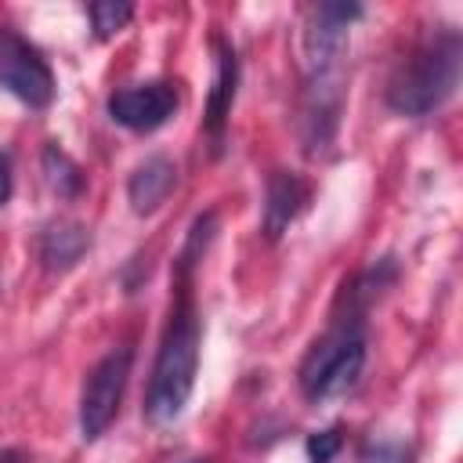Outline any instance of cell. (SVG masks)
I'll return each instance as SVG.
<instances>
[{"instance_id":"11","label":"cell","mask_w":463,"mask_h":463,"mask_svg":"<svg viewBox=\"0 0 463 463\" xmlns=\"http://www.w3.org/2000/svg\"><path fill=\"white\" fill-rule=\"evenodd\" d=\"M87 250H90V232L80 221H51V224H43L40 239H36L40 264L54 275L72 271Z\"/></svg>"},{"instance_id":"20","label":"cell","mask_w":463,"mask_h":463,"mask_svg":"<svg viewBox=\"0 0 463 463\" xmlns=\"http://www.w3.org/2000/svg\"><path fill=\"white\" fill-rule=\"evenodd\" d=\"M181 463H210V459H181Z\"/></svg>"},{"instance_id":"6","label":"cell","mask_w":463,"mask_h":463,"mask_svg":"<svg viewBox=\"0 0 463 463\" xmlns=\"http://www.w3.org/2000/svg\"><path fill=\"white\" fill-rule=\"evenodd\" d=\"M340 112H344V87H340V72H311L304 90H300V116H297V130H300V145L307 156H322L340 127Z\"/></svg>"},{"instance_id":"19","label":"cell","mask_w":463,"mask_h":463,"mask_svg":"<svg viewBox=\"0 0 463 463\" xmlns=\"http://www.w3.org/2000/svg\"><path fill=\"white\" fill-rule=\"evenodd\" d=\"M0 463H22V452L18 449H0Z\"/></svg>"},{"instance_id":"5","label":"cell","mask_w":463,"mask_h":463,"mask_svg":"<svg viewBox=\"0 0 463 463\" xmlns=\"http://www.w3.org/2000/svg\"><path fill=\"white\" fill-rule=\"evenodd\" d=\"M0 87L29 109H47L58 90L43 51L11 25H0Z\"/></svg>"},{"instance_id":"2","label":"cell","mask_w":463,"mask_h":463,"mask_svg":"<svg viewBox=\"0 0 463 463\" xmlns=\"http://www.w3.org/2000/svg\"><path fill=\"white\" fill-rule=\"evenodd\" d=\"M459 65H463V40L452 25H434L394 69L387 80V105L398 116H430L441 109L456 83H459Z\"/></svg>"},{"instance_id":"17","label":"cell","mask_w":463,"mask_h":463,"mask_svg":"<svg viewBox=\"0 0 463 463\" xmlns=\"http://www.w3.org/2000/svg\"><path fill=\"white\" fill-rule=\"evenodd\" d=\"M340 445H344V434L336 430V427H326V430H315V434H307V459L311 463H333L336 459V452H340Z\"/></svg>"},{"instance_id":"10","label":"cell","mask_w":463,"mask_h":463,"mask_svg":"<svg viewBox=\"0 0 463 463\" xmlns=\"http://www.w3.org/2000/svg\"><path fill=\"white\" fill-rule=\"evenodd\" d=\"M311 188L300 174L293 170H275L264 184V210H260V232L275 242L289 232V224L300 217V210L307 206Z\"/></svg>"},{"instance_id":"3","label":"cell","mask_w":463,"mask_h":463,"mask_svg":"<svg viewBox=\"0 0 463 463\" xmlns=\"http://www.w3.org/2000/svg\"><path fill=\"white\" fill-rule=\"evenodd\" d=\"M365 369V318L362 315H336V322L307 347L297 383L307 402H329L347 394Z\"/></svg>"},{"instance_id":"4","label":"cell","mask_w":463,"mask_h":463,"mask_svg":"<svg viewBox=\"0 0 463 463\" xmlns=\"http://www.w3.org/2000/svg\"><path fill=\"white\" fill-rule=\"evenodd\" d=\"M130 362H134L130 347H112L109 354H101L90 365L83 391H80V434H83V441L101 438L109 430V423L116 420L127 380H130Z\"/></svg>"},{"instance_id":"12","label":"cell","mask_w":463,"mask_h":463,"mask_svg":"<svg viewBox=\"0 0 463 463\" xmlns=\"http://www.w3.org/2000/svg\"><path fill=\"white\" fill-rule=\"evenodd\" d=\"M174 181H177V166L166 159V156H148L141 159L134 170H130V181H127V199H130V210L134 213H156L166 195L174 192Z\"/></svg>"},{"instance_id":"16","label":"cell","mask_w":463,"mask_h":463,"mask_svg":"<svg viewBox=\"0 0 463 463\" xmlns=\"http://www.w3.org/2000/svg\"><path fill=\"white\" fill-rule=\"evenodd\" d=\"M358 463H412V445L398 438H376L362 449Z\"/></svg>"},{"instance_id":"15","label":"cell","mask_w":463,"mask_h":463,"mask_svg":"<svg viewBox=\"0 0 463 463\" xmlns=\"http://www.w3.org/2000/svg\"><path fill=\"white\" fill-rule=\"evenodd\" d=\"M213 228H217V217H213V213H199V217L192 221L188 242H184V250H181V257H177V271H181V275H188L192 264L206 253V246H210V239H213Z\"/></svg>"},{"instance_id":"18","label":"cell","mask_w":463,"mask_h":463,"mask_svg":"<svg viewBox=\"0 0 463 463\" xmlns=\"http://www.w3.org/2000/svg\"><path fill=\"white\" fill-rule=\"evenodd\" d=\"M11 192H14V159L7 148H0V206H7Z\"/></svg>"},{"instance_id":"9","label":"cell","mask_w":463,"mask_h":463,"mask_svg":"<svg viewBox=\"0 0 463 463\" xmlns=\"http://www.w3.org/2000/svg\"><path fill=\"white\" fill-rule=\"evenodd\" d=\"M235 90H239V54L228 40L213 36V87H210L206 116H203V127H206L213 148H221V141H224L228 116H232V105H235Z\"/></svg>"},{"instance_id":"14","label":"cell","mask_w":463,"mask_h":463,"mask_svg":"<svg viewBox=\"0 0 463 463\" xmlns=\"http://www.w3.org/2000/svg\"><path fill=\"white\" fill-rule=\"evenodd\" d=\"M87 14H90V25H94V36L109 40L112 33H119L134 18V7L123 4V0H98V4L87 7Z\"/></svg>"},{"instance_id":"7","label":"cell","mask_w":463,"mask_h":463,"mask_svg":"<svg viewBox=\"0 0 463 463\" xmlns=\"http://www.w3.org/2000/svg\"><path fill=\"white\" fill-rule=\"evenodd\" d=\"M354 18H362V4H318V7H311L304 36H300V54H304L307 76L336 69L340 54L347 47V29Z\"/></svg>"},{"instance_id":"8","label":"cell","mask_w":463,"mask_h":463,"mask_svg":"<svg viewBox=\"0 0 463 463\" xmlns=\"http://www.w3.org/2000/svg\"><path fill=\"white\" fill-rule=\"evenodd\" d=\"M177 112V87L166 80H145V83H130L123 90H116L109 98V116L112 123L148 134L156 127H163L170 116Z\"/></svg>"},{"instance_id":"13","label":"cell","mask_w":463,"mask_h":463,"mask_svg":"<svg viewBox=\"0 0 463 463\" xmlns=\"http://www.w3.org/2000/svg\"><path fill=\"white\" fill-rule=\"evenodd\" d=\"M40 170H43L47 188H51L58 199H76V195L83 192V184H87L83 166H80V163H76V159H72L65 148H58L54 141H51V145H43Z\"/></svg>"},{"instance_id":"1","label":"cell","mask_w":463,"mask_h":463,"mask_svg":"<svg viewBox=\"0 0 463 463\" xmlns=\"http://www.w3.org/2000/svg\"><path fill=\"white\" fill-rule=\"evenodd\" d=\"M199 336H203L199 311L188 289H181L177 300L170 304V318L163 326L148 391H145V420L152 427H166L184 412L195 387V369H199Z\"/></svg>"}]
</instances>
